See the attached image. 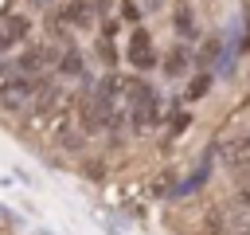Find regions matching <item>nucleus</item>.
Wrapping results in <instances>:
<instances>
[{
  "mask_svg": "<svg viewBox=\"0 0 250 235\" xmlns=\"http://www.w3.org/2000/svg\"><path fill=\"white\" fill-rule=\"evenodd\" d=\"M125 59L137 67V70H152L156 67V43L148 39V31H133L129 35V43H125Z\"/></svg>",
  "mask_w": 250,
  "mask_h": 235,
  "instance_id": "7ed1b4c3",
  "label": "nucleus"
},
{
  "mask_svg": "<svg viewBox=\"0 0 250 235\" xmlns=\"http://www.w3.org/2000/svg\"><path fill=\"white\" fill-rule=\"evenodd\" d=\"M31 4H35V8H47V4H51V0H31Z\"/></svg>",
  "mask_w": 250,
  "mask_h": 235,
  "instance_id": "6e6552de",
  "label": "nucleus"
},
{
  "mask_svg": "<svg viewBox=\"0 0 250 235\" xmlns=\"http://www.w3.org/2000/svg\"><path fill=\"white\" fill-rule=\"evenodd\" d=\"M31 35V20L23 12H0V51H12Z\"/></svg>",
  "mask_w": 250,
  "mask_h": 235,
  "instance_id": "20e7f679",
  "label": "nucleus"
},
{
  "mask_svg": "<svg viewBox=\"0 0 250 235\" xmlns=\"http://www.w3.org/2000/svg\"><path fill=\"white\" fill-rule=\"evenodd\" d=\"M121 20H129V24H137V20H141V12H137V4H133V0H121Z\"/></svg>",
  "mask_w": 250,
  "mask_h": 235,
  "instance_id": "0eeeda50",
  "label": "nucleus"
},
{
  "mask_svg": "<svg viewBox=\"0 0 250 235\" xmlns=\"http://www.w3.org/2000/svg\"><path fill=\"white\" fill-rule=\"evenodd\" d=\"M246 157H250V137H242V141H234V145L227 149V161H230V164H242Z\"/></svg>",
  "mask_w": 250,
  "mask_h": 235,
  "instance_id": "39448f33",
  "label": "nucleus"
},
{
  "mask_svg": "<svg viewBox=\"0 0 250 235\" xmlns=\"http://www.w3.org/2000/svg\"><path fill=\"white\" fill-rule=\"evenodd\" d=\"M43 98H47V78H43V74H23V70H16V74L0 86V106H4L8 114L35 110Z\"/></svg>",
  "mask_w": 250,
  "mask_h": 235,
  "instance_id": "f257e3e1",
  "label": "nucleus"
},
{
  "mask_svg": "<svg viewBox=\"0 0 250 235\" xmlns=\"http://www.w3.org/2000/svg\"><path fill=\"white\" fill-rule=\"evenodd\" d=\"M66 114H70V94L66 90H47V98L31 110V125L43 137H59L62 125H66Z\"/></svg>",
  "mask_w": 250,
  "mask_h": 235,
  "instance_id": "f03ea898",
  "label": "nucleus"
},
{
  "mask_svg": "<svg viewBox=\"0 0 250 235\" xmlns=\"http://www.w3.org/2000/svg\"><path fill=\"white\" fill-rule=\"evenodd\" d=\"M66 24H78V27H86V24H90L86 8H82V4H70V8H66Z\"/></svg>",
  "mask_w": 250,
  "mask_h": 235,
  "instance_id": "423d86ee",
  "label": "nucleus"
}]
</instances>
